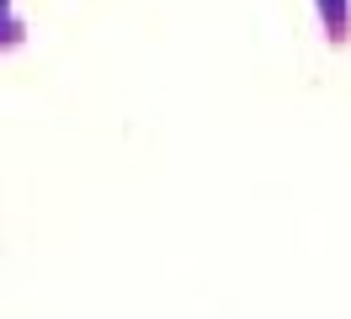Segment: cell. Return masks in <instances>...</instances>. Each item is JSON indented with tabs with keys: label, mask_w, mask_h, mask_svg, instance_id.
Masks as SVG:
<instances>
[{
	"label": "cell",
	"mask_w": 351,
	"mask_h": 319,
	"mask_svg": "<svg viewBox=\"0 0 351 319\" xmlns=\"http://www.w3.org/2000/svg\"><path fill=\"white\" fill-rule=\"evenodd\" d=\"M314 11H319L325 38L335 43V48H346L351 43V0H314Z\"/></svg>",
	"instance_id": "obj_1"
},
{
	"label": "cell",
	"mask_w": 351,
	"mask_h": 319,
	"mask_svg": "<svg viewBox=\"0 0 351 319\" xmlns=\"http://www.w3.org/2000/svg\"><path fill=\"white\" fill-rule=\"evenodd\" d=\"M22 43H27V21L16 16V0H0V54H11Z\"/></svg>",
	"instance_id": "obj_2"
}]
</instances>
